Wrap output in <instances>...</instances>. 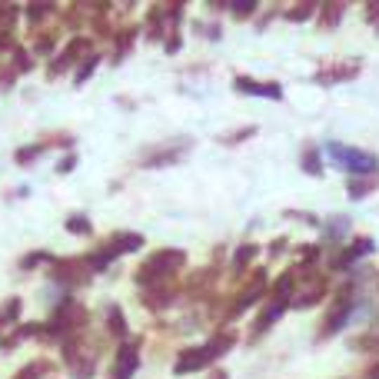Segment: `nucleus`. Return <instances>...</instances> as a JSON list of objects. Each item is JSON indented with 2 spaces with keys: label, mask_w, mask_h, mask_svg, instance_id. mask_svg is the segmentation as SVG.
Segmentation results:
<instances>
[{
  "label": "nucleus",
  "mask_w": 379,
  "mask_h": 379,
  "mask_svg": "<svg viewBox=\"0 0 379 379\" xmlns=\"http://www.w3.org/2000/svg\"><path fill=\"white\" fill-rule=\"evenodd\" d=\"M183 263H187L183 250H157L150 260L137 270V283L140 286H143V283H147V286H160V283H164L166 277H173Z\"/></svg>",
  "instance_id": "f257e3e1"
},
{
  "label": "nucleus",
  "mask_w": 379,
  "mask_h": 379,
  "mask_svg": "<svg viewBox=\"0 0 379 379\" xmlns=\"http://www.w3.org/2000/svg\"><path fill=\"white\" fill-rule=\"evenodd\" d=\"M326 153L333 157V164H336V166L350 170V173H359V177H369V173H376V170H379L376 153H369V150H356V147L329 143Z\"/></svg>",
  "instance_id": "f03ea898"
},
{
  "label": "nucleus",
  "mask_w": 379,
  "mask_h": 379,
  "mask_svg": "<svg viewBox=\"0 0 379 379\" xmlns=\"http://www.w3.org/2000/svg\"><path fill=\"white\" fill-rule=\"evenodd\" d=\"M63 359H67V366H70V373L77 379H90L93 369H97V356L90 353L87 343L80 340V336H67L63 340Z\"/></svg>",
  "instance_id": "7ed1b4c3"
},
{
  "label": "nucleus",
  "mask_w": 379,
  "mask_h": 379,
  "mask_svg": "<svg viewBox=\"0 0 379 379\" xmlns=\"http://www.w3.org/2000/svg\"><path fill=\"white\" fill-rule=\"evenodd\" d=\"M210 363H213V356H210L206 346H187V350H180L177 363H173V373L177 376H190V373H200Z\"/></svg>",
  "instance_id": "20e7f679"
},
{
  "label": "nucleus",
  "mask_w": 379,
  "mask_h": 379,
  "mask_svg": "<svg viewBox=\"0 0 379 379\" xmlns=\"http://www.w3.org/2000/svg\"><path fill=\"white\" fill-rule=\"evenodd\" d=\"M140 366V346L137 343H120V350L114 356V376L110 379H133Z\"/></svg>",
  "instance_id": "39448f33"
},
{
  "label": "nucleus",
  "mask_w": 379,
  "mask_h": 379,
  "mask_svg": "<svg viewBox=\"0 0 379 379\" xmlns=\"http://www.w3.org/2000/svg\"><path fill=\"white\" fill-rule=\"evenodd\" d=\"M190 150V140H170V143H164L160 150H150L147 153V160H143V166H166V164H177L180 157Z\"/></svg>",
  "instance_id": "423d86ee"
},
{
  "label": "nucleus",
  "mask_w": 379,
  "mask_h": 379,
  "mask_svg": "<svg viewBox=\"0 0 379 379\" xmlns=\"http://www.w3.org/2000/svg\"><path fill=\"white\" fill-rule=\"evenodd\" d=\"M286 303H290V296H270V303H266V310L260 313V319H256V326L250 329V340H256V336H263L266 329L277 323L279 316H283V310H286Z\"/></svg>",
  "instance_id": "0eeeda50"
},
{
  "label": "nucleus",
  "mask_w": 379,
  "mask_h": 379,
  "mask_svg": "<svg viewBox=\"0 0 379 379\" xmlns=\"http://www.w3.org/2000/svg\"><path fill=\"white\" fill-rule=\"evenodd\" d=\"M366 253H373V240H369V237H359V240L350 243V246L333 260V270H350V263H356V260L366 256Z\"/></svg>",
  "instance_id": "6e6552de"
},
{
  "label": "nucleus",
  "mask_w": 379,
  "mask_h": 379,
  "mask_svg": "<svg viewBox=\"0 0 379 379\" xmlns=\"http://www.w3.org/2000/svg\"><path fill=\"white\" fill-rule=\"evenodd\" d=\"M359 67H363L359 60L336 63V67H326V70H319V74H316V80H319V84H340V80H353V77L359 74Z\"/></svg>",
  "instance_id": "1a4fd4ad"
},
{
  "label": "nucleus",
  "mask_w": 379,
  "mask_h": 379,
  "mask_svg": "<svg viewBox=\"0 0 379 379\" xmlns=\"http://www.w3.org/2000/svg\"><path fill=\"white\" fill-rule=\"evenodd\" d=\"M237 90L240 93H253V97H270V100H279L283 97V87L279 84H256L250 77H237Z\"/></svg>",
  "instance_id": "9d476101"
},
{
  "label": "nucleus",
  "mask_w": 379,
  "mask_h": 379,
  "mask_svg": "<svg viewBox=\"0 0 379 379\" xmlns=\"http://www.w3.org/2000/svg\"><path fill=\"white\" fill-rule=\"evenodd\" d=\"M140 300L150 306V310H164V306L173 303V293H170V286H164V283H160V286H147V293H143Z\"/></svg>",
  "instance_id": "9b49d317"
},
{
  "label": "nucleus",
  "mask_w": 379,
  "mask_h": 379,
  "mask_svg": "<svg viewBox=\"0 0 379 379\" xmlns=\"http://www.w3.org/2000/svg\"><path fill=\"white\" fill-rule=\"evenodd\" d=\"M143 246V237L140 233H114V243H110V250H114V256H120V253H133Z\"/></svg>",
  "instance_id": "f8f14e48"
},
{
  "label": "nucleus",
  "mask_w": 379,
  "mask_h": 379,
  "mask_svg": "<svg viewBox=\"0 0 379 379\" xmlns=\"http://www.w3.org/2000/svg\"><path fill=\"white\" fill-rule=\"evenodd\" d=\"M303 170L310 177H323V164H319V150H316V147H310V150L303 153Z\"/></svg>",
  "instance_id": "ddd939ff"
},
{
  "label": "nucleus",
  "mask_w": 379,
  "mask_h": 379,
  "mask_svg": "<svg viewBox=\"0 0 379 379\" xmlns=\"http://www.w3.org/2000/svg\"><path fill=\"white\" fill-rule=\"evenodd\" d=\"M107 319H110V333H114V336H124V333H126L124 310H120V306H110V310H107Z\"/></svg>",
  "instance_id": "4468645a"
},
{
  "label": "nucleus",
  "mask_w": 379,
  "mask_h": 379,
  "mask_svg": "<svg viewBox=\"0 0 379 379\" xmlns=\"http://www.w3.org/2000/svg\"><path fill=\"white\" fill-rule=\"evenodd\" d=\"M253 256H256V246H253V243H243L240 250H237V256H233V270H237V273L246 270V263H250Z\"/></svg>",
  "instance_id": "2eb2a0df"
},
{
  "label": "nucleus",
  "mask_w": 379,
  "mask_h": 379,
  "mask_svg": "<svg viewBox=\"0 0 379 379\" xmlns=\"http://www.w3.org/2000/svg\"><path fill=\"white\" fill-rule=\"evenodd\" d=\"M366 193H373V180H350V197L353 200H359V197H366Z\"/></svg>",
  "instance_id": "dca6fc26"
},
{
  "label": "nucleus",
  "mask_w": 379,
  "mask_h": 379,
  "mask_svg": "<svg viewBox=\"0 0 379 379\" xmlns=\"http://www.w3.org/2000/svg\"><path fill=\"white\" fill-rule=\"evenodd\" d=\"M20 316V300H7V306L0 310V323H17Z\"/></svg>",
  "instance_id": "f3484780"
},
{
  "label": "nucleus",
  "mask_w": 379,
  "mask_h": 379,
  "mask_svg": "<svg viewBox=\"0 0 379 379\" xmlns=\"http://www.w3.org/2000/svg\"><path fill=\"white\" fill-rule=\"evenodd\" d=\"M44 369H47V363H30V366H24L13 379H40L44 376Z\"/></svg>",
  "instance_id": "a211bd4d"
},
{
  "label": "nucleus",
  "mask_w": 379,
  "mask_h": 379,
  "mask_svg": "<svg viewBox=\"0 0 379 379\" xmlns=\"http://www.w3.org/2000/svg\"><path fill=\"white\" fill-rule=\"evenodd\" d=\"M37 153H44V143H34V147H20L17 150V164H30Z\"/></svg>",
  "instance_id": "6ab92c4d"
},
{
  "label": "nucleus",
  "mask_w": 379,
  "mask_h": 379,
  "mask_svg": "<svg viewBox=\"0 0 379 379\" xmlns=\"http://www.w3.org/2000/svg\"><path fill=\"white\" fill-rule=\"evenodd\" d=\"M67 230H70V233H90V223H87V216H70V220H67Z\"/></svg>",
  "instance_id": "aec40b11"
},
{
  "label": "nucleus",
  "mask_w": 379,
  "mask_h": 379,
  "mask_svg": "<svg viewBox=\"0 0 379 379\" xmlns=\"http://www.w3.org/2000/svg\"><path fill=\"white\" fill-rule=\"evenodd\" d=\"M343 17V7H323V27H336V20Z\"/></svg>",
  "instance_id": "412c9836"
},
{
  "label": "nucleus",
  "mask_w": 379,
  "mask_h": 379,
  "mask_svg": "<svg viewBox=\"0 0 379 379\" xmlns=\"http://www.w3.org/2000/svg\"><path fill=\"white\" fill-rule=\"evenodd\" d=\"M93 67H97V57H87V60L80 63V70H77V80H74V84H84V80L90 77V70H93Z\"/></svg>",
  "instance_id": "4be33fe9"
},
{
  "label": "nucleus",
  "mask_w": 379,
  "mask_h": 379,
  "mask_svg": "<svg viewBox=\"0 0 379 379\" xmlns=\"http://www.w3.org/2000/svg\"><path fill=\"white\" fill-rule=\"evenodd\" d=\"M44 260H51V253H30V256H24V270H34V263H44Z\"/></svg>",
  "instance_id": "5701e85b"
},
{
  "label": "nucleus",
  "mask_w": 379,
  "mask_h": 379,
  "mask_svg": "<svg viewBox=\"0 0 379 379\" xmlns=\"http://www.w3.org/2000/svg\"><path fill=\"white\" fill-rule=\"evenodd\" d=\"M51 11L53 7H27V17H30V20H44Z\"/></svg>",
  "instance_id": "b1692460"
},
{
  "label": "nucleus",
  "mask_w": 379,
  "mask_h": 379,
  "mask_svg": "<svg viewBox=\"0 0 379 379\" xmlns=\"http://www.w3.org/2000/svg\"><path fill=\"white\" fill-rule=\"evenodd\" d=\"M310 13H313V7H296V11L286 13V20H306Z\"/></svg>",
  "instance_id": "393cba45"
},
{
  "label": "nucleus",
  "mask_w": 379,
  "mask_h": 379,
  "mask_svg": "<svg viewBox=\"0 0 379 379\" xmlns=\"http://www.w3.org/2000/svg\"><path fill=\"white\" fill-rule=\"evenodd\" d=\"M230 11L237 13V17H246V13H250V11H256V4H233Z\"/></svg>",
  "instance_id": "a878e982"
},
{
  "label": "nucleus",
  "mask_w": 379,
  "mask_h": 379,
  "mask_svg": "<svg viewBox=\"0 0 379 379\" xmlns=\"http://www.w3.org/2000/svg\"><path fill=\"white\" fill-rule=\"evenodd\" d=\"M74 166H77V157H67V160H63V164L57 166V173H70Z\"/></svg>",
  "instance_id": "bb28decb"
},
{
  "label": "nucleus",
  "mask_w": 379,
  "mask_h": 379,
  "mask_svg": "<svg viewBox=\"0 0 379 379\" xmlns=\"http://www.w3.org/2000/svg\"><path fill=\"white\" fill-rule=\"evenodd\" d=\"M210 379H227V373H213V376H210Z\"/></svg>",
  "instance_id": "cd10ccee"
}]
</instances>
